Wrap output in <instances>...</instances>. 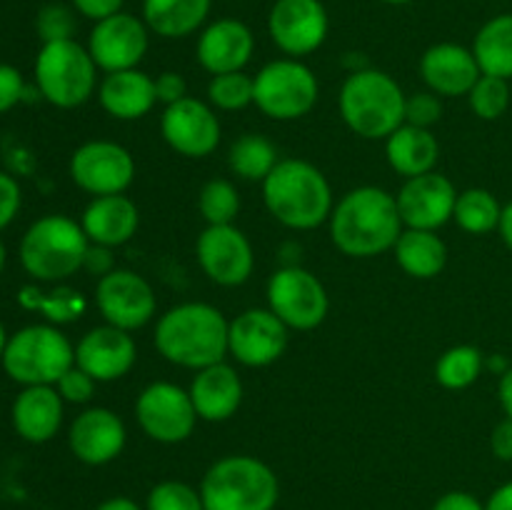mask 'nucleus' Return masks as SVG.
I'll return each instance as SVG.
<instances>
[{
  "label": "nucleus",
  "instance_id": "f257e3e1",
  "mask_svg": "<svg viewBox=\"0 0 512 510\" xmlns=\"http://www.w3.org/2000/svg\"><path fill=\"white\" fill-rule=\"evenodd\" d=\"M330 240L350 258H375L393 250L405 230L398 200L378 185L350 190L330 213Z\"/></svg>",
  "mask_w": 512,
  "mask_h": 510
},
{
  "label": "nucleus",
  "instance_id": "f03ea898",
  "mask_svg": "<svg viewBox=\"0 0 512 510\" xmlns=\"http://www.w3.org/2000/svg\"><path fill=\"white\" fill-rule=\"evenodd\" d=\"M230 320L210 303H180L155 325V348L168 363L203 370L228 355Z\"/></svg>",
  "mask_w": 512,
  "mask_h": 510
},
{
  "label": "nucleus",
  "instance_id": "7ed1b4c3",
  "mask_svg": "<svg viewBox=\"0 0 512 510\" xmlns=\"http://www.w3.org/2000/svg\"><path fill=\"white\" fill-rule=\"evenodd\" d=\"M268 213L290 230H313L328 223L333 213V188L308 160L285 158L263 180Z\"/></svg>",
  "mask_w": 512,
  "mask_h": 510
},
{
  "label": "nucleus",
  "instance_id": "20e7f679",
  "mask_svg": "<svg viewBox=\"0 0 512 510\" xmlns=\"http://www.w3.org/2000/svg\"><path fill=\"white\" fill-rule=\"evenodd\" d=\"M405 98L398 80L375 68L345 78L338 108L345 125L365 140H388L405 123Z\"/></svg>",
  "mask_w": 512,
  "mask_h": 510
},
{
  "label": "nucleus",
  "instance_id": "39448f33",
  "mask_svg": "<svg viewBox=\"0 0 512 510\" xmlns=\"http://www.w3.org/2000/svg\"><path fill=\"white\" fill-rule=\"evenodd\" d=\"M90 240L83 225L68 215L38 218L20 240V265L38 283H63L83 270Z\"/></svg>",
  "mask_w": 512,
  "mask_h": 510
},
{
  "label": "nucleus",
  "instance_id": "423d86ee",
  "mask_svg": "<svg viewBox=\"0 0 512 510\" xmlns=\"http://www.w3.org/2000/svg\"><path fill=\"white\" fill-rule=\"evenodd\" d=\"M198 490L205 510H275L280 500L278 475L253 455L215 460Z\"/></svg>",
  "mask_w": 512,
  "mask_h": 510
},
{
  "label": "nucleus",
  "instance_id": "0eeeda50",
  "mask_svg": "<svg viewBox=\"0 0 512 510\" xmlns=\"http://www.w3.org/2000/svg\"><path fill=\"white\" fill-rule=\"evenodd\" d=\"M0 363L10 380L23 388L55 385L75 365V345L58 325H25L8 338Z\"/></svg>",
  "mask_w": 512,
  "mask_h": 510
},
{
  "label": "nucleus",
  "instance_id": "6e6552de",
  "mask_svg": "<svg viewBox=\"0 0 512 510\" xmlns=\"http://www.w3.org/2000/svg\"><path fill=\"white\" fill-rule=\"evenodd\" d=\"M35 85L43 100L63 110L80 108L98 90V65L78 40L43 43L35 58Z\"/></svg>",
  "mask_w": 512,
  "mask_h": 510
},
{
  "label": "nucleus",
  "instance_id": "1a4fd4ad",
  "mask_svg": "<svg viewBox=\"0 0 512 510\" xmlns=\"http://www.w3.org/2000/svg\"><path fill=\"white\" fill-rule=\"evenodd\" d=\"M318 95V78L298 58L270 60L253 78V105L270 120L303 118L315 108Z\"/></svg>",
  "mask_w": 512,
  "mask_h": 510
},
{
  "label": "nucleus",
  "instance_id": "9d476101",
  "mask_svg": "<svg viewBox=\"0 0 512 510\" xmlns=\"http://www.w3.org/2000/svg\"><path fill=\"white\" fill-rule=\"evenodd\" d=\"M268 308L290 330H313L328 318L330 298L318 275L300 265H285L268 280Z\"/></svg>",
  "mask_w": 512,
  "mask_h": 510
},
{
  "label": "nucleus",
  "instance_id": "9b49d317",
  "mask_svg": "<svg viewBox=\"0 0 512 510\" xmlns=\"http://www.w3.org/2000/svg\"><path fill=\"white\" fill-rule=\"evenodd\" d=\"M135 418L150 440L163 445L188 440L198 423V413L188 390L168 380H158L140 390L135 400Z\"/></svg>",
  "mask_w": 512,
  "mask_h": 510
},
{
  "label": "nucleus",
  "instance_id": "f8f14e48",
  "mask_svg": "<svg viewBox=\"0 0 512 510\" xmlns=\"http://www.w3.org/2000/svg\"><path fill=\"white\" fill-rule=\"evenodd\" d=\"M70 178L80 190L98 195H120L133 185L135 160L128 148L113 140H88L70 155Z\"/></svg>",
  "mask_w": 512,
  "mask_h": 510
},
{
  "label": "nucleus",
  "instance_id": "ddd939ff",
  "mask_svg": "<svg viewBox=\"0 0 512 510\" xmlns=\"http://www.w3.org/2000/svg\"><path fill=\"white\" fill-rule=\"evenodd\" d=\"M330 18L323 0H275L268 13V35L288 58H305L328 40Z\"/></svg>",
  "mask_w": 512,
  "mask_h": 510
},
{
  "label": "nucleus",
  "instance_id": "4468645a",
  "mask_svg": "<svg viewBox=\"0 0 512 510\" xmlns=\"http://www.w3.org/2000/svg\"><path fill=\"white\" fill-rule=\"evenodd\" d=\"M95 305L105 323L133 333L155 318L158 300L143 275L135 270L115 268L95 285Z\"/></svg>",
  "mask_w": 512,
  "mask_h": 510
},
{
  "label": "nucleus",
  "instance_id": "2eb2a0df",
  "mask_svg": "<svg viewBox=\"0 0 512 510\" xmlns=\"http://www.w3.org/2000/svg\"><path fill=\"white\" fill-rule=\"evenodd\" d=\"M148 48L150 30L145 20L125 10L98 20L88 35V53L103 73L138 68Z\"/></svg>",
  "mask_w": 512,
  "mask_h": 510
},
{
  "label": "nucleus",
  "instance_id": "dca6fc26",
  "mask_svg": "<svg viewBox=\"0 0 512 510\" xmlns=\"http://www.w3.org/2000/svg\"><path fill=\"white\" fill-rule=\"evenodd\" d=\"M195 255L203 273L223 288L248 283L255 268L253 245L248 235L235 225H208L198 235Z\"/></svg>",
  "mask_w": 512,
  "mask_h": 510
},
{
  "label": "nucleus",
  "instance_id": "f3484780",
  "mask_svg": "<svg viewBox=\"0 0 512 510\" xmlns=\"http://www.w3.org/2000/svg\"><path fill=\"white\" fill-rule=\"evenodd\" d=\"M288 330L270 308H250L230 320L228 353L245 368L273 365L288 348Z\"/></svg>",
  "mask_w": 512,
  "mask_h": 510
},
{
  "label": "nucleus",
  "instance_id": "a211bd4d",
  "mask_svg": "<svg viewBox=\"0 0 512 510\" xmlns=\"http://www.w3.org/2000/svg\"><path fill=\"white\" fill-rule=\"evenodd\" d=\"M160 133L165 143L185 158H208L220 143V120L208 103L198 98H183L165 105L160 118Z\"/></svg>",
  "mask_w": 512,
  "mask_h": 510
},
{
  "label": "nucleus",
  "instance_id": "6ab92c4d",
  "mask_svg": "<svg viewBox=\"0 0 512 510\" xmlns=\"http://www.w3.org/2000/svg\"><path fill=\"white\" fill-rule=\"evenodd\" d=\"M395 200H398L405 228L438 230L448 220H453L458 190H455L453 180L433 170V173L405 180Z\"/></svg>",
  "mask_w": 512,
  "mask_h": 510
},
{
  "label": "nucleus",
  "instance_id": "aec40b11",
  "mask_svg": "<svg viewBox=\"0 0 512 510\" xmlns=\"http://www.w3.org/2000/svg\"><path fill=\"white\" fill-rule=\"evenodd\" d=\"M138 358V348L128 330L100 325L88 330L75 345V365L98 383H113L130 373Z\"/></svg>",
  "mask_w": 512,
  "mask_h": 510
},
{
  "label": "nucleus",
  "instance_id": "412c9836",
  "mask_svg": "<svg viewBox=\"0 0 512 510\" xmlns=\"http://www.w3.org/2000/svg\"><path fill=\"white\" fill-rule=\"evenodd\" d=\"M128 430L118 413L110 408H88L70 423V453L85 465H108L123 453Z\"/></svg>",
  "mask_w": 512,
  "mask_h": 510
},
{
  "label": "nucleus",
  "instance_id": "4be33fe9",
  "mask_svg": "<svg viewBox=\"0 0 512 510\" xmlns=\"http://www.w3.org/2000/svg\"><path fill=\"white\" fill-rule=\"evenodd\" d=\"M255 53V35L243 20L218 18L205 25L198 35L195 58L210 75L245 70Z\"/></svg>",
  "mask_w": 512,
  "mask_h": 510
},
{
  "label": "nucleus",
  "instance_id": "5701e85b",
  "mask_svg": "<svg viewBox=\"0 0 512 510\" xmlns=\"http://www.w3.org/2000/svg\"><path fill=\"white\" fill-rule=\"evenodd\" d=\"M420 75L430 93L440 98H460L470 93L483 73L473 48L460 43H435L420 58Z\"/></svg>",
  "mask_w": 512,
  "mask_h": 510
},
{
  "label": "nucleus",
  "instance_id": "b1692460",
  "mask_svg": "<svg viewBox=\"0 0 512 510\" xmlns=\"http://www.w3.org/2000/svg\"><path fill=\"white\" fill-rule=\"evenodd\" d=\"M188 393L200 420L223 423V420L233 418L243 403V380H240L238 370L223 360V363L195 370Z\"/></svg>",
  "mask_w": 512,
  "mask_h": 510
},
{
  "label": "nucleus",
  "instance_id": "393cba45",
  "mask_svg": "<svg viewBox=\"0 0 512 510\" xmlns=\"http://www.w3.org/2000/svg\"><path fill=\"white\" fill-rule=\"evenodd\" d=\"M80 225H83L90 243L120 248L138 233L140 210L125 193L98 195L85 205Z\"/></svg>",
  "mask_w": 512,
  "mask_h": 510
},
{
  "label": "nucleus",
  "instance_id": "a878e982",
  "mask_svg": "<svg viewBox=\"0 0 512 510\" xmlns=\"http://www.w3.org/2000/svg\"><path fill=\"white\" fill-rule=\"evenodd\" d=\"M65 400L55 385H28L13 403V428L28 443H48L63 425Z\"/></svg>",
  "mask_w": 512,
  "mask_h": 510
},
{
  "label": "nucleus",
  "instance_id": "bb28decb",
  "mask_svg": "<svg viewBox=\"0 0 512 510\" xmlns=\"http://www.w3.org/2000/svg\"><path fill=\"white\" fill-rule=\"evenodd\" d=\"M100 108L115 120H140L158 103L155 95V78L143 70H118L105 73L98 85Z\"/></svg>",
  "mask_w": 512,
  "mask_h": 510
},
{
  "label": "nucleus",
  "instance_id": "cd10ccee",
  "mask_svg": "<svg viewBox=\"0 0 512 510\" xmlns=\"http://www.w3.org/2000/svg\"><path fill=\"white\" fill-rule=\"evenodd\" d=\"M385 158L398 175L418 178L433 173L440 158V143L428 128H415L403 123L388 140H385Z\"/></svg>",
  "mask_w": 512,
  "mask_h": 510
},
{
  "label": "nucleus",
  "instance_id": "c85d7f7f",
  "mask_svg": "<svg viewBox=\"0 0 512 510\" xmlns=\"http://www.w3.org/2000/svg\"><path fill=\"white\" fill-rule=\"evenodd\" d=\"M210 8L213 0H143V20L150 33L178 40L205 28Z\"/></svg>",
  "mask_w": 512,
  "mask_h": 510
},
{
  "label": "nucleus",
  "instance_id": "c756f323",
  "mask_svg": "<svg viewBox=\"0 0 512 510\" xmlns=\"http://www.w3.org/2000/svg\"><path fill=\"white\" fill-rule=\"evenodd\" d=\"M395 260L410 278L430 280L443 273L448 263V245L440 238L438 230L405 228L393 248Z\"/></svg>",
  "mask_w": 512,
  "mask_h": 510
},
{
  "label": "nucleus",
  "instance_id": "7c9ffc66",
  "mask_svg": "<svg viewBox=\"0 0 512 510\" xmlns=\"http://www.w3.org/2000/svg\"><path fill=\"white\" fill-rule=\"evenodd\" d=\"M473 55L483 75L512 80V13H500L480 25Z\"/></svg>",
  "mask_w": 512,
  "mask_h": 510
},
{
  "label": "nucleus",
  "instance_id": "2f4dec72",
  "mask_svg": "<svg viewBox=\"0 0 512 510\" xmlns=\"http://www.w3.org/2000/svg\"><path fill=\"white\" fill-rule=\"evenodd\" d=\"M18 303L25 310L43 313L50 325L73 323L88 308L83 293L68 288V285H55L53 290H43L40 285H25L18 293Z\"/></svg>",
  "mask_w": 512,
  "mask_h": 510
},
{
  "label": "nucleus",
  "instance_id": "473e14b6",
  "mask_svg": "<svg viewBox=\"0 0 512 510\" xmlns=\"http://www.w3.org/2000/svg\"><path fill=\"white\" fill-rule=\"evenodd\" d=\"M278 163L280 158L275 145L258 133L240 135L228 150L230 173L238 175L240 180H250V183H263Z\"/></svg>",
  "mask_w": 512,
  "mask_h": 510
},
{
  "label": "nucleus",
  "instance_id": "72a5a7b5",
  "mask_svg": "<svg viewBox=\"0 0 512 510\" xmlns=\"http://www.w3.org/2000/svg\"><path fill=\"white\" fill-rule=\"evenodd\" d=\"M500 218H503V205L498 203L490 190L485 188H468L458 193L455 200L453 220L460 230L470 235H488L498 230Z\"/></svg>",
  "mask_w": 512,
  "mask_h": 510
},
{
  "label": "nucleus",
  "instance_id": "f704fd0d",
  "mask_svg": "<svg viewBox=\"0 0 512 510\" xmlns=\"http://www.w3.org/2000/svg\"><path fill=\"white\" fill-rule=\"evenodd\" d=\"M485 355L475 345H455L435 363V380L445 390H465L483 375Z\"/></svg>",
  "mask_w": 512,
  "mask_h": 510
},
{
  "label": "nucleus",
  "instance_id": "c9c22d12",
  "mask_svg": "<svg viewBox=\"0 0 512 510\" xmlns=\"http://www.w3.org/2000/svg\"><path fill=\"white\" fill-rule=\"evenodd\" d=\"M198 210L208 225H233L240 210V195L230 180L213 178L200 188Z\"/></svg>",
  "mask_w": 512,
  "mask_h": 510
},
{
  "label": "nucleus",
  "instance_id": "e433bc0d",
  "mask_svg": "<svg viewBox=\"0 0 512 510\" xmlns=\"http://www.w3.org/2000/svg\"><path fill=\"white\" fill-rule=\"evenodd\" d=\"M208 100L213 108L235 113L253 103V78L245 70L213 75L208 83Z\"/></svg>",
  "mask_w": 512,
  "mask_h": 510
},
{
  "label": "nucleus",
  "instance_id": "4c0bfd02",
  "mask_svg": "<svg viewBox=\"0 0 512 510\" xmlns=\"http://www.w3.org/2000/svg\"><path fill=\"white\" fill-rule=\"evenodd\" d=\"M470 110L480 120H498L510 108V80L495 78V75H480L478 83L465 95Z\"/></svg>",
  "mask_w": 512,
  "mask_h": 510
},
{
  "label": "nucleus",
  "instance_id": "58836bf2",
  "mask_svg": "<svg viewBox=\"0 0 512 510\" xmlns=\"http://www.w3.org/2000/svg\"><path fill=\"white\" fill-rule=\"evenodd\" d=\"M73 5L50 0L35 15V33L43 43H55V40H73L78 30V18H75Z\"/></svg>",
  "mask_w": 512,
  "mask_h": 510
},
{
  "label": "nucleus",
  "instance_id": "ea45409f",
  "mask_svg": "<svg viewBox=\"0 0 512 510\" xmlns=\"http://www.w3.org/2000/svg\"><path fill=\"white\" fill-rule=\"evenodd\" d=\"M145 510H205L203 495L183 480H163L153 485L145 500Z\"/></svg>",
  "mask_w": 512,
  "mask_h": 510
},
{
  "label": "nucleus",
  "instance_id": "a19ab883",
  "mask_svg": "<svg viewBox=\"0 0 512 510\" xmlns=\"http://www.w3.org/2000/svg\"><path fill=\"white\" fill-rule=\"evenodd\" d=\"M443 118V103L440 95L423 90V93H413L405 98V123L415 125V128H433Z\"/></svg>",
  "mask_w": 512,
  "mask_h": 510
},
{
  "label": "nucleus",
  "instance_id": "79ce46f5",
  "mask_svg": "<svg viewBox=\"0 0 512 510\" xmlns=\"http://www.w3.org/2000/svg\"><path fill=\"white\" fill-rule=\"evenodd\" d=\"M95 385H98V380H93L85 370H80L78 365H73V368H70L68 373L55 383V390H58L60 398H63L65 403L85 405L93 400Z\"/></svg>",
  "mask_w": 512,
  "mask_h": 510
},
{
  "label": "nucleus",
  "instance_id": "37998d69",
  "mask_svg": "<svg viewBox=\"0 0 512 510\" xmlns=\"http://www.w3.org/2000/svg\"><path fill=\"white\" fill-rule=\"evenodd\" d=\"M25 98V80L18 68L0 63V115L13 110Z\"/></svg>",
  "mask_w": 512,
  "mask_h": 510
},
{
  "label": "nucleus",
  "instance_id": "c03bdc74",
  "mask_svg": "<svg viewBox=\"0 0 512 510\" xmlns=\"http://www.w3.org/2000/svg\"><path fill=\"white\" fill-rule=\"evenodd\" d=\"M20 203H23V193H20L18 180L0 170V230L13 223Z\"/></svg>",
  "mask_w": 512,
  "mask_h": 510
},
{
  "label": "nucleus",
  "instance_id": "a18cd8bd",
  "mask_svg": "<svg viewBox=\"0 0 512 510\" xmlns=\"http://www.w3.org/2000/svg\"><path fill=\"white\" fill-rule=\"evenodd\" d=\"M155 95H158V103L173 105L178 100L188 98V83L175 70H165V73H160L155 78Z\"/></svg>",
  "mask_w": 512,
  "mask_h": 510
},
{
  "label": "nucleus",
  "instance_id": "49530a36",
  "mask_svg": "<svg viewBox=\"0 0 512 510\" xmlns=\"http://www.w3.org/2000/svg\"><path fill=\"white\" fill-rule=\"evenodd\" d=\"M70 5H73L78 15L98 23V20H105L110 18V15L120 13L125 0H70Z\"/></svg>",
  "mask_w": 512,
  "mask_h": 510
},
{
  "label": "nucleus",
  "instance_id": "de8ad7c7",
  "mask_svg": "<svg viewBox=\"0 0 512 510\" xmlns=\"http://www.w3.org/2000/svg\"><path fill=\"white\" fill-rule=\"evenodd\" d=\"M83 270H88L90 275H98V280L113 273V270H115L113 248H105V245L90 243L88 253H85V260H83Z\"/></svg>",
  "mask_w": 512,
  "mask_h": 510
},
{
  "label": "nucleus",
  "instance_id": "09e8293b",
  "mask_svg": "<svg viewBox=\"0 0 512 510\" xmlns=\"http://www.w3.org/2000/svg\"><path fill=\"white\" fill-rule=\"evenodd\" d=\"M490 450L503 463H512V420L505 418L490 433Z\"/></svg>",
  "mask_w": 512,
  "mask_h": 510
},
{
  "label": "nucleus",
  "instance_id": "8fccbe9b",
  "mask_svg": "<svg viewBox=\"0 0 512 510\" xmlns=\"http://www.w3.org/2000/svg\"><path fill=\"white\" fill-rule=\"evenodd\" d=\"M433 510H485V503H480L473 493H465V490H450L435 500Z\"/></svg>",
  "mask_w": 512,
  "mask_h": 510
},
{
  "label": "nucleus",
  "instance_id": "3c124183",
  "mask_svg": "<svg viewBox=\"0 0 512 510\" xmlns=\"http://www.w3.org/2000/svg\"><path fill=\"white\" fill-rule=\"evenodd\" d=\"M485 510H512V480L510 483H503L500 488H495L490 493L488 503H485Z\"/></svg>",
  "mask_w": 512,
  "mask_h": 510
},
{
  "label": "nucleus",
  "instance_id": "603ef678",
  "mask_svg": "<svg viewBox=\"0 0 512 510\" xmlns=\"http://www.w3.org/2000/svg\"><path fill=\"white\" fill-rule=\"evenodd\" d=\"M498 400H500V408H503L505 418L512 420V365L500 375V383H498Z\"/></svg>",
  "mask_w": 512,
  "mask_h": 510
},
{
  "label": "nucleus",
  "instance_id": "864d4df0",
  "mask_svg": "<svg viewBox=\"0 0 512 510\" xmlns=\"http://www.w3.org/2000/svg\"><path fill=\"white\" fill-rule=\"evenodd\" d=\"M95 510H143L133 498H125V495H115V498L103 500Z\"/></svg>",
  "mask_w": 512,
  "mask_h": 510
},
{
  "label": "nucleus",
  "instance_id": "5fc2aeb1",
  "mask_svg": "<svg viewBox=\"0 0 512 510\" xmlns=\"http://www.w3.org/2000/svg\"><path fill=\"white\" fill-rule=\"evenodd\" d=\"M498 233L503 238V243L512 250V200L508 205H503V218H500Z\"/></svg>",
  "mask_w": 512,
  "mask_h": 510
},
{
  "label": "nucleus",
  "instance_id": "6e6d98bb",
  "mask_svg": "<svg viewBox=\"0 0 512 510\" xmlns=\"http://www.w3.org/2000/svg\"><path fill=\"white\" fill-rule=\"evenodd\" d=\"M485 368L498 370V375H503L505 370L510 368V363L503 358V355H490V358H485Z\"/></svg>",
  "mask_w": 512,
  "mask_h": 510
},
{
  "label": "nucleus",
  "instance_id": "4d7b16f0",
  "mask_svg": "<svg viewBox=\"0 0 512 510\" xmlns=\"http://www.w3.org/2000/svg\"><path fill=\"white\" fill-rule=\"evenodd\" d=\"M5 263H8V248H5L3 238H0V273L5 270Z\"/></svg>",
  "mask_w": 512,
  "mask_h": 510
},
{
  "label": "nucleus",
  "instance_id": "13d9d810",
  "mask_svg": "<svg viewBox=\"0 0 512 510\" xmlns=\"http://www.w3.org/2000/svg\"><path fill=\"white\" fill-rule=\"evenodd\" d=\"M8 338L10 335L5 333V325L0 323V358H3V350H5V345H8Z\"/></svg>",
  "mask_w": 512,
  "mask_h": 510
},
{
  "label": "nucleus",
  "instance_id": "bf43d9fd",
  "mask_svg": "<svg viewBox=\"0 0 512 510\" xmlns=\"http://www.w3.org/2000/svg\"><path fill=\"white\" fill-rule=\"evenodd\" d=\"M383 3H388V5H405V3H410V0H383Z\"/></svg>",
  "mask_w": 512,
  "mask_h": 510
}]
</instances>
